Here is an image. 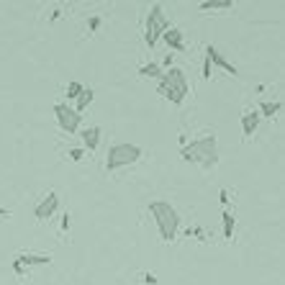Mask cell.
Segmentation results:
<instances>
[{
    "label": "cell",
    "mask_w": 285,
    "mask_h": 285,
    "mask_svg": "<svg viewBox=\"0 0 285 285\" xmlns=\"http://www.w3.org/2000/svg\"><path fill=\"white\" fill-rule=\"evenodd\" d=\"M139 157H141V149L136 144H113L108 149V157H106V170L113 172V170L129 167V165L139 162Z\"/></svg>",
    "instance_id": "cell-4"
},
{
    "label": "cell",
    "mask_w": 285,
    "mask_h": 285,
    "mask_svg": "<svg viewBox=\"0 0 285 285\" xmlns=\"http://www.w3.org/2000/svg\"><path fill=\"white\" fill-rule=\"evenodd\" d=\"M234 8L231 0H206V3H200V11H229Z\"/></svg>",
    "instance_id": "cell-15"
},
{
    "label": "cell",
    "mask_w": 285,
    "mask_h": 285,
    "mask_svg": "<svg viewBox=\"0 0 285 285\" xmlns=\"http://www.w3.org/2000/svg\"><path fill=\"white\" fill-rule=\"evenodd\" d=\"M221 218H223V236H226V239H231V234H234V216L226 211Z\"/></svg>",
    "instance_id": "cell-17"
},
{
    "label": "cell",
    "mask_w": 285,
    "mask_h": 285,
    "mask_svg": "<svg viewBox=\"0 0 285 285\" xmlns=\"http://www.w3.org/2000/svg\"><path fill=\"white\" fill-rule=\"evenodd\" d=\"M257 126H259V113L257 111H247L241 116V131H244V136H252L257 131Z\"/></svg>",
    "instance_id": "cell-11"
},
{
    "label": "cell",
    "mask_w": 285,
    "mask_h": 285,
    "mask_svg": "<svg viewBox=\"0 0 285 285\" xmlns=\"http://www.w3.org/2000/svg\"><path fill=\"white\" fill-rule=\"evenodd\" d=\"M200 77H203V80H211V59H208V57L203 59V72H200Z\"/></svg>",
    "instance_id": "cell-21"
},
{
    "label": "cell",
    "mask_w": 285,
    "mask_h": 285,
    "mask_svg": "<svg viewBox=\"0 0 285 285\" xmlns=\"http://www.w3.org/2000/svg\"><path fill=\"white\" fill-rule=\"evenodd\" d=\"M100 29V16H90V21H88V31L93 34V31H98Z\"/></svg>",
    "instance_id": "cell-20"
},
{
    "label": "cell",
    "mask_w": 285,
    "mask_h": 285,
    "mask_svg": "<svg viewBox=\"0 0 285 285\" xmlns=\"http://www.w3.org/2000/svg\"><path fill=\"white\" fill-rule=\"evenodd\" d=\"M67 157H70V162H80V159L85 157V149H70Z\"/></svg>",
    "instance_id": "cell-19"
},
{
    "label": "cell",
    "mask_w": 285,
    "mask_h": 285,
    "mask_svg": "<svg viewBox=\"0 0 285 285\" xmlns=\"http://www.w3.org/2000/svg\"><path fill=\"white\" fill-rule=\"evenodd\" d=\"M180 157L185 162H195L203 170H213L218 165V141L213 134H206L200 139H193L190 144H182Z\"/></svg>",
    "instance_id": "cell-1"
},
{
    "label": "cell",
    "mask_w": 285,
    "mask_h": 285,
    "mask_svg": "<svg viewBox=\"0 0 285 285\" xmlns=\"http://www.w3.org/2000/svg\"><path fill=\"white\" fill-rule=\"evenodd\" d=\"M62 231H70V213L62 216Z\"/></svg>",
    "instance_id": "cell-23"
},
{
    "label": "cell",
    "mask_w": 285,
    "mask_h": 285,
    "mask_svg": "<svg viewBox=\"0 0 285 285\" xmlns=\"http://www.w3.org/2000/svg\"><path fill=\"white\" fill-rule=\"evenodd\" d=\"M157 93L170 100L172 106H180L185 100V95L190 93V85H188V77L180 67H170L167 72H162L159 77V85H157Z\"/></svg>",
    "instance_id": "cell-2"
},
{
    "label": "cell",
    "mask_w": 285,
    "mask_h": 285,
    "mask_svg": "<svg viewBox=\"0 0 285 285\" xmlns=\"http://www.w3.org/2000/svg\"><path fill=\"white\" fill-rule=\"evenodd\" d=\"M13 270H16V272H18V275H24V264H21V262H18V259H13Z\"/></svg>",
    "instance_id": "cell-24"
},
{
    "label": "cell",
    "mask_w": 285,
    "mask_h": 285,
    "mask_svg": "<svg viewBox=\"0 0 285 285\" xmlns=\"http://www.w3.org/2000/svg\"><path fill=\"white\" fill-rule=\"evenodd\" d=\"M218 198H221V203H223V206L229 203V193H226V190H221V193H218Z\"/></svg>",
    "instance_id": "cell-25"
},
{
    "label": "cell",
    "mask_w": 285,
    "mask_h": 285,
    "mask_svg": "<svg viewBox=\"0 0 285 285\" xmlns=\"http://www.w3.org/2000/svg\"><path fill=\"white\" fill-rule=\"evenodd\" d=\"M54 116H57L59 129H62L67 136H72V134H77V131H80L83 116H80L72 106H67V103H57V106H54Z\"/></svg>",
    "instance_id": "cell-6"
},
{
    "label": "cell",
    "mask_w": 285,
    "mask_h": 285,
    "mask_svg": "<svg viewBox=\"0 0 285 285\" xmlns=\"http://www.w3.org/2000/svg\"><path fill=\"white\" fill-rule=\"evenodd\" d=\"M16 259H18L21 264L31 267V264H49V262H52V254H36V252H24V254H18Z\"/></svg>",
    "instance_id": "cell-10"
},
{
    "label": "cell",
    "mask_w": 285,
    "mask_h": 285,
    "mask_svg": "<svg viewBox=\"0 0 285 285\" xmlns=\"http://www.w3.org/2000/svg\"><path fill=\"white\" fill-rule=\"evenodd\" d=\"M139 75H141V77H162V67H159L157 62H149V65H144V67L139 70Z\"/></svg>",
    "instance_id": "cell-16"
},
{
    "label": "cell",
    "mask_w": 285,
    "mask_h": 285,
    "mask_svg": "<svg viewBox=\"0 0 285 285\" xmlns=\"http://www.w3.org/2000/svg\"><path fill=\"white\" fill-rule=\"evenodd\" d=\"M144 282H147V285H157V275H154V272H147V275H144Z\"/></svg>",
    "instance_id": "cell-22"
},
{
    "label": "cell",
    "mask_w": 285,
    "mask_h": 285,
    "mask_svg": "<svg viewBox=\"0 0 285 285\" xmlns=\"http://www.w3.org/2000/svg\"><path fill=\"white\" fill-rule=\"evenodd\" d=\"M206 57H208V59H211L213 65H218L221 70H226L229 75H236V72H239V70H236V65H231V62H229V59H226V57H223V54H221V52H218V49L213 47V44H211V47L206 49Z\"/></svg>",
    "instance_id": "cell-9"
},
{
    "label": "cell",
    "mask_w": 285,
    "mask_h": 285,
    "mask_svg": "<svg viewBox=\"0 0 285 285\" xmlns=\"http://www.w3.org/2000/svg\"><path fill=\"white\" fill-rule=\"evenodd\" d=\"M80 93H83V85H80V83H70V85H67V90H65L67 100H75Z\"/></svg>",
    "instance_id": "cell-18"
},
{
    "label": "cell",
    "mask_w": 285,
    "mask_h": 285,
    "mask_svg": "<svg viewBox=\"0 0 285 285\" xmlns=\"http://www.w3.org/2000/svg\"><path fill=\"white\" fill-rule=\"evenodd\" d=\"M83 144H85V149H88V152H95V149H98V144H100V129H98V126L85 129V131H83Z\"/></svg>",
    "instance_id": "cell-12"
},
{
    "label": "cell",
    "mask_w": 285,
    "mask_h": 285,
    "mask_svg": "<svg viewBox=\"0 0 285 285\" xmlns=\"http://www.w3.org/2000/svg\"><path fill=\"white\" fill-rule=\"evenodd\" d=\"M280 108H282V103L280 100H264V103H259V118L264 116V118H272L275 113H280Z\"/></svg>",
    "instance_id": "cell-14"
},
{
    "label": "cell",
    "mask_w": 285,
    "mask_h": 285,
    "mask_svg": "<svg viewBox=\"0 0 285 285\" xmlns=\"http://www.w3.org/2000/svg\"><path fill=\"white\" fill-rule=\"evenodd\" d=\"M167 29H170V18L165 16L162 6H159V3H154V6L149 8V13H147V34H144L147 47L152 49V47L162 39V34H165Z\"/></svg>",
    "instance_id": "cell-5"
},
{
    "label": "cell",
    "mask_w": 285,
    "mask_h": 285,
    "mask_svg": "<svg viewBox=\"0 0 285 285\" xmlns=\"http://www.w3.org/2000/svg\"><path fill=\"white\" fill-rule=\"evenodd\" d=\"M149 213L157 221L159 236L165 241H172L177 236V229H180V213L175 211V206H170L167 200H152L149 203Z\"/></svg>",
    "instance_id": "cell-3"
},
{
    "label": "cell",
    "mask_w": 285,
    "mask_h": 285,
    "mask_svg": "<svg viewBox=\"0 0 285 285\" xmlns=\"http://www.w3.org/2000/svg\"><path fill=\"white\" fill-rule=\"evenodd\" d=\"M0 216H11V211H8V208H3V206H0Z\"/></svg>",
    "instance_id": "cell-26"
},
{
    "label": "cell",
    "mask_w": 285,
    "mask_h": 285,
    "mask_svg": "<svg viewBox=\"0 0 285 285\" xmlns=\"http://www.w3.org/2000/svg\"><path fill=\"white\" fill-rule=\"evenodd\" d=\"M162 42H165L170 49H175V52H185V39H182V31H180V29H175V26H170V29L162 34Z\"/></svg>",
    "instance_id": "cell-8"
},
{
    "label": "cell",
    "mask_w": 285,
    "mask_h": 285,
    "mask_svg": "<svg viewBox=\"0 0 285 285\" xmlns=\"http://www.w3.org/2000/svg\"><path fill=\"white\" fill-rule=\"evenodd\" d=\"M93 98H95V90H93V88H83V93L75 98V111H77V113H83V111L93 103Z\"/></svg>",
    "instance_id": "cell-13"
},
{
    "label": "cell",
    "mask_w": 285,
    "mask_h": 285,
    "mask_svg": "<svg viewBox=\"0 0 285 285\" xmlns=\"http://www.w3.org/2000/svg\"><path fill=\"white\" fill-rule=\"evenodd\" d=\"M57 206H59V195L52 190V193H47V195L42 198V203L34 208V216H36L39 221H47V218H52V216H54Z\"/></svg>",
    "instance_id": "cell-7"
}]
</instances>
